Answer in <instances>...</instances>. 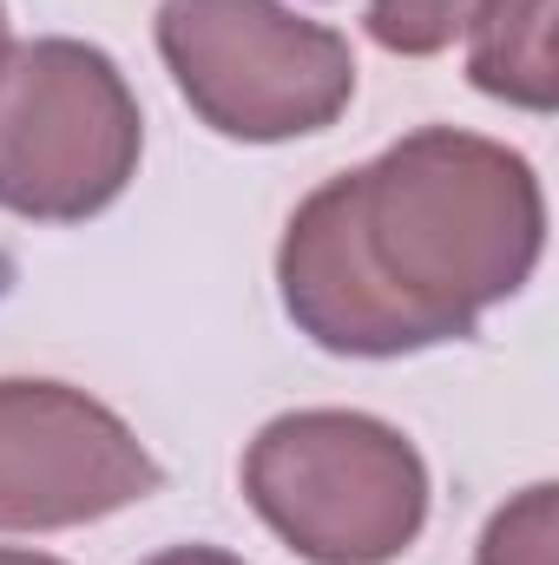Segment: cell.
<instances>
[{
    "label": "cell",
    "instance_id": "obj_9",
    "mask_svg": "<svg viewBox=\"0 0 559 565\" xmlns=\"http://www.w3.org/2000/svg\"><path fill=\"white\" fill-rule=\"evenodd\" d=\"M145 565H251V559H238L224 546H171V553H158V559H145Z\"/></svg>",
    "mask_w": 559,
    "mask_h": 565
},
{
    "label": "cell",
    "instance_id": "obj_1",
    "mask_svg": "<svg viewBox=\"0 0 559 565\" xmlns=\"http://www.w3.org/2000/svg\"><path fill=\"white\" fill-rule=\"evenodd\" d=\"M540 250L547 191L534 164L461 126H415L289 211L277 289L316 349L395 362L467 342L481 309L527 289Z\"/></svg>",
    "mask_w": 559,
    "mask_h": 565
},
{
    "label": "cell",
    "instance_id": "obj_2",
    "mask_svg": "<svg viewBox=\"0 0 559 565\" xmlns=\"http://www.w3.org/2000/svg\"><path fill=\"white\" fill-rule=\"evenodd\" d=\"M428 460L382 415L289 408L244 447V500L309 565H395L428 526Z\"/></svg>",
    "mask_w": 559,
    "mask_h": 565
},
{
    "label": "cell",
    "instance_id": "obj_8",
    "mask_svg": "<svg viewBox=\"0 0 559 565\" xmlns=\"http://www.w3.org/2000/svg\"><path fill=\"white\" fill-rule=\"evenodd\" d=\"M481 565H553V487H527L481 533Z\"/></svg>",
    "mask_w": 559,
    "mask_h": 565
},
{
    "label": "cell",
    "instance_id": "obj_7",
    "mask_svg": "<svg viewBox=\"0 0 559 565\" xmlns=\"http://www.w3.org/2000/svg\"><path fill=\"white\" fill-rule=\"evenodd\" d=\"M474 7L481 0H369V40L382 53L428 60V53H447L467 33Z\"/></svg>",
    "mask_w": 559,
    "mask_h": 565
},
{
    "label": "cell",
    "instance_id": "obj_6",
    "mask_svg": "<svg viewBox=\"0 0 559 565\" xmlns=\"http://www.w3.org/2000/svg\"><path fill=\"white\" fill-rule=\"evenodd\" d=\"M559 0H481L467 20V79L487 99L520 113L559 106V53H553Z\"/></svg>",
    "mask_w": 559,
    "mask_h": 565
},
{
    "label": "cell",
    "instance_id": "obj_11",
    "mask_svg": "<svg viewBox=\"0 0 559 565\" xmlns=\"http://www.w3.org/2000/svg\"><path fill=\"white\" fill-rule=\"evenodd\" d=\"M0 53H7V0H0Z\"/></svg>",
    "mask_w": 559,
    "mask_h": 565
},
{
    "label": "cell",
    "instance_id": "obj_3",
    "mask_svg": "<svg viewBox=\"0 0 559 565\" xmlns=\"http://www.w3.org/2000/svg\"><path fill=\"white\" fill-rule=\"evenodd\" d=\"M145 113L119 60L93 40H7L0 53V211L86 224L139 178Z\"/></svg>",
    "mask_w": 559,
    "mask_h": 565
},
{
    "label": "cell",
    "instance_id": "obj_4",
    "mask_svg": "<svg viewBox=\"0 0 559 565\" xmlns=\"http://www.w3.org/2000/svg\"><path fill=\"white\" fill-rule=\"evenodd\" d=\"M151 33L184 106L218 139H309L356 99L349 40L283 0H158Z\"/></svg>",
    "mask_w": 559,
    "mask_h": 565
},
{
    "label": "cell",
    "instance_id": "obj_10",
    "mask_svg": "<svg viewBox=\"0 0 559 565\" xmlns=\"http://www.w3.org/2000/svg\"><path fill=\"white\" fill-rule=\"evenodd\" d=\"M0 565H66L53 553H33V546H0Z\"/></svg>",
    "mask_w": 559,
    "mask_h": 565
},
{
    "label": "cell",
    "instance_id": "obj_5",
    "mask_svg": "<svg viewBox=\"0 0 559 565\" xmlns=\"http://www.w3.org/2000/svg\"><path fill=\"white\" fill-rule=\"evenodd\" d=\"M165 487L133 422L73 382L0 375V533H66Z\"/></svg>",
    "mask_w": 559,
    "mask_h": 565
}]
</instances>
